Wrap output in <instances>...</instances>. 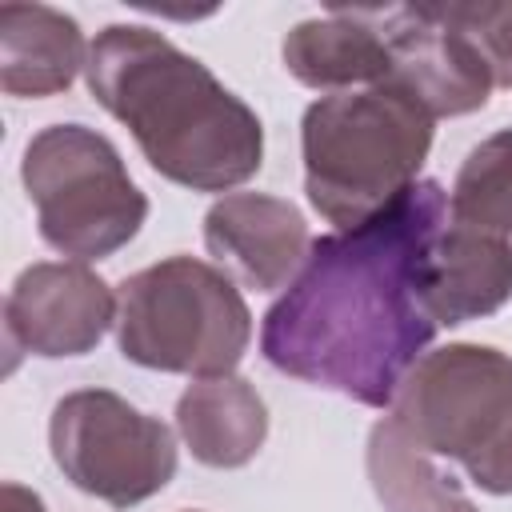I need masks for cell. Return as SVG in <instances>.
Segmentation results:
<instances>
[{
	"instance_id": "obj_1",
	"label": "cell",
	"mask_w": 512,
	"mask_h": 512,
	"mask_svg": "<svg viewBox=\"0 0 512 512\" xmlns=\"http://www.w3.org/2000/svg\"><path fill=\"white\" fill-rule=\"evenodd\" d=\"M444 228V184L416 180L364 224L312 240L304 268L260 320V356L364 408H392L440 332L424 308V276Z\"/></svg>"
},
{
	"instance_id": "obj_2",
	"label": "cell",
	"mask_w": 512,
	"mask_h": 512,
	"mask_svg": "<svg viewBox=\"0 0 512 512\" xmlns=\"http://www.w3.org/2000/svg\"><path fill=\"white\" fill-rule=\"evenodd\" d=\"M84 80L92 100L132 132L152 172L180 188L228 196L264 164L260 116L156 28L108 24L96 32Z\"/></svg>"
},
{
	"instance_id": "obj_3",
	"label": "cell",
	"mask_w": 512,
	"mask_h": 512,
	"mask_svg": "<svg viewBox=\"0 0 512 512\" xmlns=\"http://www.w3.org/2000/svg\"><path fill=\"white\" fill-rule=\"evenodd\" d=\"M436 120L396 84L320 96L300 120L308 204L340 228H356L420 180Z\"/></svg>"
},
{
	"instance_id": "obj_4",
	"label": "cell",
	"mask_w": 512,
	"mask_h": 512,
	"mask_svg": "<svg viewBox=\"0 0 512 512\" xmlns=\"http://www.w3.org/2000/svg\"><path fill=\"white\" fill-rule=\"evenodd\" d=\"M252 340V312L236 280L196 256H168L120 280V356L192 380L232 376Z\"/></svg>"
},
{
	"instance_id": "obj_5",
	"label": "cell",
	"mask_w": 512,
	"mask_h": 512,
	"mask_svg": "<svg viewBox=\"0 0 512 512\" xmlns=\"http://www.w3.org/2000/svg\"><path fill=\"white\" fill-rule=\"evenodd\" d=\"M392 420L432 456L456 460L480 492L512 496V356L444 344L404 376Z\"/></svg>"
},
{
	"instance_id": "obj_6",
	"label": "cell",
	"mask_w": 512,
	"mask_h": 512,
	"mask_svg": "<svg viewBox=\"0 0 512 512\" xmlns=\"http://www.w3.org/2000/svg\"><path fill=\"white\" fill-rule=\"evenodd\" d=\"M36 232L80 264L120 252L148 220V196L128 176L116 144L88 124H48L20 156Z\"/></svg>"
},
{
	"instance_id": "obj_7",
	"label": "cell",
	"mask_w": 512,
	"mask_h": 512,
	"mask_svg": "<svg viewBox=\"0 0 512 512\" xmlns=\"http://www.w3.org/2000/svg\"><path fill=\"white\" fill-rule=\"evenodd\" d=\"M392 72L432 120L480 112L492 88H512V0L372 8Z\"/></svg>"
},
{
	"instance_id": "obj_8",
	"label": "cell",
	"mask_w": 512,
	"mask_h": 512,
	"mask_svg": "<svg viewBox=\"0 0 512 512\" xmlns=\"http://www.w3.org/2000/svg\"><path fill=\"white\" fill-rule=\"evenodd\" d=\"M48 448L72 488L132 508L176 476V432L108 388H76L52 404Z\"/></svg>"
},
{
	"instance_id": "obj_9",
	"label": "cell",
	"mask_w": 512,
	"mask_h": 512,
	"mask_svg": "<svg viewBox=\"0 0 512 512\" xmlns=\"http://www.w3.org/2000/svg\"><path fill=\"white\" fill-rule=\"evenodd\" d=\"M116 324V292L80 260L28 264L4 300L8 352L40 360L88 356Z\"/></svg>"
},
{
	"instance_id": "obj_10",
	"label": "cell",
	"mask_w": 512,
	"mask_h": 512,
	"mask_svg": "<svg viewBox=\"0 0 512 512\" xmlns=\"http://www.w3.org/2000/svg\"><path fill=\"white\" fill-rule=\"evenodd\" d=\"M204 248L232 280L276 292L308 260L312 232L304 212L272 192H228L204 212Z\"/></svg>"
},
{
	"instance_id": "obj_11",
	"label": "cell",
	"mask_w": 512,
	"mask_h": 512,
	"mask_svg": "<svg viewBox=\"0 0 512 512\" xmlns=\"http://www.w3.org/2000/svg\"><path fill=\"white\" fill-rule=\"evenodd\" d=\"M292 80L316 92H352L384 84L392 72L388 40L372 8H328L316 20H300L280 44Z\"/></svg>"
},
{
	"instance_id": "obj_12",
	"label": "cell",
	"mask_w": 512,
	"mask_h": 512,
	"mask_svg": "<svg viewBox=\"0 0 512 512\" xmlns=\"http://www.w3.org/2000/svg\"><path fill=\"white\" fill-rule=\"evenodd\" d=\"M512 300V240L448 220L424 276V308L436 328H456L500 312Z\"/></svg>"
},
{
	"instance_id": "obj_13",
	"label": "cell",
	"mask_w": 512,
	"mask_h": 512,
	"mask_svg": "<svg viewBox=\"0 0 512 512\" xmlns=\"http://www.w3.org/2000/svg\"><path fill=\"white\" fill-rule=\"evenodd\" d=\"M92 44L80 24L52 4L0 8V88L8 96L40 100L68 92L88 68Z\"/></svg>"
},
{
	"instance_id": "obj_14",
	"label": "cell",
	"mask_w": 512,
	"mask_h": 512,
	"mask_svg": "<svg viewBox=\"0 0 512 512\" xmlns=\"http://www.w3.org/2000/svg\"><path fill=\"white\" fill-rule=\"evenodd\" d=\"M176 432L204 468H244L268 440V408L236 372L192 380L176 400Z\"/></svg>"
},
{
	"instance_id": "obj_15",
	"label": "cell",
	"mask_w": 512,
	"mask_h": 512,
	"mask_svg": "<svg viewBox=\"0 0 512 512\" xmlns=\"http://www.w3.org/2000/svg\"><path fill=\"white\" fill-rule=\"evenodd\" d=\"M364 468L384 512H480L456 476L444 472L392 416L372 424Z\"/></svg>"
},
{
	"instance_id": "obj_16",
	"label": "cell",
	"mask_w": 512,
	"mask_h": 512,
	"mask_svg": "<svg viewBox=\"0 0 512 512\" xmlns=\"http://www.w3.org/2000/svg\"><path fill=\"white\" fill-rule=\"evenodd\" d=\"M448 220L512 240V128L484 136L464 156L448 192Z\"/></svg>"
},
{
	"instance_id": "obj_17",
	"label": "cell",
	"mask_w": 512,
	"mask_h": 512,
	"mask_svg": "<svg viewBox=\"0 0 512 512\" xmlns=\"http://www.w3.org/2000/svg\"><path fill=\"white\" fill-rule=\"evenodd\" d=\"M4 512H48V508H44V500H40L32 488L8 480V484H4Z\"/></svg>"
},
{
	"instance_id": "obj_18",
	"label": "cell",
	"mask_w": 512,
	"mask_h": 512,
	"mask_svg": "<svg viewBox=\"0 0 512 512\" xmlns=\"http://www.w3.org/2000/svg\"><path fill=\"white\" fill-rule=\"evenodd\" d=\"M192 512H196V508H192Z\"/></svg>"
}]
</instances>
